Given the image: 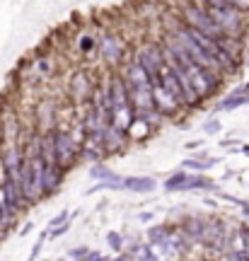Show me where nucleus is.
Listing matches in <instances>:
<instances>
[{
	"label": "nucleus",
	"mask_w": 249,
	"mask_h": 261,
	"mask_svg": "<svg viewBox=\"0 0 249 261\" xmlns=\"http://www.w3.org/2000/svg\"><path fill=\"white\" fill-rule=\"evenodd\" d=\"M17 184H20L22 198H27V201H37L42 196V157L39 155L22 160Z\"/></svg>",
	"instance_id": "f257e3e1"
},
{
	"label": "nucleus",
	"mask_w": 249,
	"mask_h": 261,
	"mask_svg": "<svg viewBox=\"0 0 249 261\" xmlns=\"http://www.w3.org/2000/svg\"><path fill=\"white\" fill-rule=\"evenodd\" d=\"M206 13L213 17V22L220 27V32L225 37H232L235 32L242 29V15H239V10L222 5L220 0H208Z\"/></svg>",
	"instance_id": "f03ea898"
},
{
	"label": "nucleus",
	"mask_w": 249,
	"mask_h": 261,
	"mask_svg": "<svg viewBox=\"0 0 249 261\" xmlns=\"http://www.w3.org/2000/svg\"><path fill=\"white\" fill-rule=\"evenodd\" d=\"M184 17H186V25L189 27L198 29L201 34H206L210 39H220L225 37L220 32V27L213 22V17L206 13V8H198V5H191V3H186L184 5Z\"/></svg>",
	"instance_id": "7ed1b4c3"
},
{
	"label": "nucleus",
	"mask_w": 249,
	"mask_h": 261,
	"mask_svg": "<svg viewBox=\"0 0 249 261\" xmlns=\"http://www.w3.org/2000/svg\"><path fill=\"white\" fill-rule=\"evenodd\" d=\"M51 143H54V160L58 167H68L73 162V157H75V140L70 138V133L66 131H56L54 138H51Z\"/></svg>",
	"instance_id": "20e7f679"
},
{
	"label": "nucleus",
	"mask_w": 249,
	"mask_h": 261,
	"mask_svg": "<svg viewBox=\"0 0 249 261\" xmlns=\"http://www.w3.org/2000/svg\"><path fill=\"white\" fill-rule=\"evenodd\" d=\"M138 66L148 75H150V80L155 78V75H160V70H162V66H165V54L157 49V46H143L138 54Z\"/></svg>",
	"instance_id": "39448f33"
},
{
	"label": "nucleus",
	"mask_w": 249,
	"mask_h": 261,
	"mask_svg": "<svg viewBox=\"0 0 249 261\" xmlns=\"http://www.w3.org/2000/svg\"><path fill=\"white\" fill-rule=\"evenodd\" d=\"M160 78H162V87H165L169 95L174 97L177 102H184V104H191V99H189V95H186V90H184V85H181L179 75L172 70V66H162V70H160Z\"/></svg>",
	"instance_id": "423d86ee"
},
{
	"label": "nucleus",
	"mask_w": 249,
	"mask_h": 261,
	"mask_svg": "<svg viewBox=\"0 0 249 261\" xmlns=\"http://www.w3.org/2000/svg\"><path fill=\"white\" fill-rule=\"evenodd\" d=\"M22 203V193H20V184L15 177H5V184H3V206L8 213H15Z\"/></svg>",
	"instance_id": "0eeeda50"
},
{
	"label": "nucleus",
	"mask_w": 249,
	"mask_h": 261,
	"mask_svg": "<svg viewBox=\"0 0 249 261\" xmlns=\"http://www.w3.org/2000/svg\"><path fill=\"white\" fill-rule=\"evenodd\" d=\"M58 181H61V167L54 160L51 162L42 160V191H54Z\"/></svg>",
	"instance_id": "6e6552de"
},
{
	"label": "nucleus",
	"mask_w": 249,
	"mask_h": 261,
	"mask_svg": "<svg viewBox=\"0 0 249 261\" xmlns=\"http://www.w3.org/2000/svg\"><path fill=\"white\" fill-rule=\"evenodd\" d=\"M152 104L160 107L162 111H174L177 107H179V102L169 95L162 85H155V87H152Z\"/></svg>",
	"instance_id": "1a4fd4ad"
},
{
	"label": "nucleus",
	"mask_w": 249,
	"mask_h": 261,
	"mask_svg": "<svg viewBox=\"0 0 249 261\" xmlns=\"http://www.w3.org/2000/svg\"><path fill=\"white\" fill-rule=\"evenodd\" d=\"M102 56H104V61L111 63V66L121 61V46H119L114 34H104L102 37Z\"/></svg>",
	"instance_id": "9d476101"
},
{
	"label": "nucleus",
	"mask_w": 249,
	"mask_h": 261,
	"mask_svg": "<svg viewBox=\"0 0 249 261\" xmlns=\"http://www.w3.org/2000/svg\"><path fill=\"white\" fill-rule=\"evenodd\" d=\"M121 186H126L128 191H136V193H150L157 184L150 177H128L121 181Z\"/></svg>",
	"instance_id": "9b49d317"
},
{
	"label": "nucleus",
	"mask_w": 249,
	"mask_h": 261,
	"mask_svg": "<svg viewBox=\"0 0 249 261\" xmlns=\"http://www.w3.org/2000/svg\"><path fill=\"white\" fill-rule=\"evenodd\" d=\"M242 104H249V95L235 92V95L230 97V99H225V102H222V104H220V109L230 111V109H235V107H242Z\"/></svg>",
	"instance_id": "f8f14e48"
},
{
	"label": "nucleus",
	"mask_w": 249,
	"mask_h": 261,
	"mask_svg": "<svg viewBox=\"0 0 249 261\" xmlns=\"http://www.w3.org/2000/svg\"><path fill=\"white\" fill-rule=\"evenodd\" d=\"M90 174H92L95 179H102V181H121V179L116 177L114 172L104 169V167H95V169H90Z\"/></svg>",
	"instance_id": "ddd939ff"
},
{
	"label": "nucleus",
	"mask_w": 249,
	"mask_h": 261,
	"mask_svg": "<svg viewBox=\"0 0 249 261\" xmlns=\"http://www.w3.org/2000/svg\"><path fill=\"white\" fill-rule=\"evenodd\" d=\"M184 172H179V174H174V177H169L165 181V189L167 191H181V181H184Z\"/></svg>",
	"instance_id": "4468645a"
},
{
	"label": "nucleus",
	"mask_w": 249,
	"mask_h": 261,
	"mask_svg": "<svg viewBox=\"0 0 249 261\" xmlns=\"http://www.w3.org/2000/svg\"><path fill=\"white\" fill-rule=\"evenodd\" d=\"M215 165V160H208V162H201V160H184V167H189V169H208V167Z\"/></svg>",
	"instance_id": "2eb2a0df"
},
{
	"label": "nucleus",
	"mask_w": 249,
	"mask_h": 261,
	"mask_svg": "<svg viewBox=\"0 0 249 261\" xmlns=\"http://www.w3.org/2000/svg\"><path fill=\"white\" fill-rule=\"evenodd\" d=\"M220 3L227 8H235L239 13H249V0H220Z\"/></svg>",
	"instance_id": "dca6fc26"
},
{
	"label": "nucleus",
	"mask_w": 249,
	"mask_h": 261,
	"mask_svg": "<svg viewBox=\"0 0 249 261\" xmlns=\"http://www.w3.org/2000/svg\"><path fill=\"white\" fill-rule=\"evenodd\" d=\"M133 261H155V256L150 254V249L148 247H138L136 249V254H133Z\"/></svg>",
	"instance_id": "f3484780"
},
{
	"label": "nucleus",
	"mask_w": 249,
	"mask_h": 261,
	"mask_svg": "<svg viewBox=\"0 0 249 261\" xmlns=\"http://www.w3.org/2000/svg\"><path fill=\"white\" fill-rule=\"evenodd\" d=\"M107 242H109L111 249H116V251H119V249H121V234H119V232H109V234H107Z\"/></svg>",
	"instance_id": "a211bd4d"
},
{
	"label": "nucleus",
	"mask_w": 249,
	"mask_h": 261,
	"mask_svg": "<svg viewBox=\"0 0 249 261\" xmlns=\"http://www.w3.org/2000/svg\"><path fill=\"white\" fill-rule=\"evenodd\" d=\"M66 218H68V213H66V210H63V213H58V215H56V218L49 222V227H58V225H63V222H66Z\"/></svg>",
	"instance_id": "6ab92c4d"
},
{
	"label": "nucleus",
	"mask_w": 249,
	"mask_h": 261,
	"mask_svg": "<svg viewBox=\"0 0 249 261\" xmlns=\"http://www.w3.org/2000/svg\"><path fill=\"white\" fill-rule=\"evenodd\" d=\"M203 128H206V133H218V131H220V124H218V121H208Z\"/></svg>",
	"instance_id": "aec40b11"
},
{
	"label": "nucleus",
	"mask_w": 249,
	"mask_h": 261,
	"mask_svg": "<svg viewBox=\"0 0 249 261\" xmlns=\"http://www.w3.org/2000/svg\"><path fill=\"white\" fill-rule=\"evenodd\" d=\"M80 49L83 51H92V37H83L80 39Z\"/></svg>",
	"instance_id": "412c9836"
},
{
	"label": "nucleus",
	"mask_w": 249,
	"mask_h": 261,
	"mask_svg": "<svg viewBox=\"0 0 249 261\" xmlns=\"http://www.w3.org/2000/svg\"><path fill=\"white\" fill-rule=\"evenodd\" d=\"M68 227H70V225H58L56 230H51V237H58V234H63L66 230H68Z\"/></svg>",
	"instance_id": "4be33fe9"
},
{
	"label": "nucleus",
	"mask_w": 249,
	"mask_h": 261,
	"mask_svg": "<svg viewBox=\"0 0 249 261\" xmlns=\"http://www.w3.org/2000/svg\"><path fill=\"white\" fill-rule=\"evenodd\" d=\"M114 261H133V256H116Z\"/></svg>",
	"instance_id": "5701e85b"
},
{
	"label": "nucleus",
	"mask_w": 249,
	"mask_h": 261,
	"mask_svg": "<svg viewBox=\"0 0 249 261\" xmlns=\"http://www.w3.org/2000/svg\"><path fill=\"white\" fill-rule=\"evenodd\" d=\"M230 261H244V256H239V254H232V259Z\"/></svg>",
	"instance_id": "b1692460"
},
{
	"label": "nucleus",
	"mask_w": 249,
	"mask_h": 261,
	"mask_svg": "<svg viewBox=\"0 0 249 261\" xmlns=\"http://www.w3.org/2000/svg\"><path fill=\"white\" fill-rule=\"evenodd\" d=\"M242 152H244V155H249V145H242Z\"/></svg>",
	"instance_id": "393cba45"
},
{
	"label": "nucleus",
	"mask_w": 249,
	"mask_h": 261,
	"mask_svg": "<svg viewBox=\"0 0 249 261\" xmlns=\"http://www.w3.org/2000/svg\"><path fill=\"white\" fill-rule=\"evenodd\" d=\"M92 261H107V259H102V256H99V254H97V256H95V259H92Z\"/></svg>",
	"instance_id": "a878e982"
},
{
	"label": "nucleus",
	"mask_w": 249,
	"mask_h": 261,
	"mask_svg": "<svg viewBox=\"0 0 249 261\" xmlns=\"http://www.w3.org/2000/svg\"><path fill=\"white\" fill-rule=\"evenodd\" d=\"M244 213H247V215H249V206H244Z\"/></svg>",
	"instance_id": "bb28decb"
},
{
	"label": "nucleus",
	"mask_w": 249,
	"mask_h": 261,
	"mask_svg": "<svg viewBox=\"0 0 249 261\" xmlns=\"http://www.w3.org/2000/svg\"><path fill=\"white\" fill-rule=\"evenodd\" d=\"M61 261H73V259H61Z\"/></svg>",
	"instance_id": "cd10ccee"
},
{
	"label": "nucleus",
	"mask_w": 249,
	"mask_h": 261,
	"mask_svg": "<svg viewBox=\"0 0 249 261\" xmlns=\"http://www.w3.org/2000/svg\"><path fill=\"white\" fill-rule=\"evenodd\" d=\"M29 261H32V259H29Z\"/></svg>",
	"instance_id": "c85d7f7f"
}]
</instances>
